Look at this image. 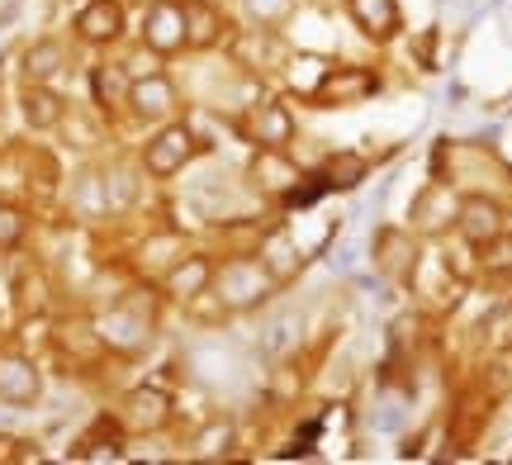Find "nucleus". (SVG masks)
Segmentation results:
<instances>
[{
  "label": "nucleus",
  "mask_w": 512,
  "mask_h": 465,
  "mask_svg": "<svg viewBox=\"0 0 512 465\" xmlns=\"http://www.w3.org/2000/svg\"><path fill=\"white\" fill-rule=\"evenodd\" d=\"M375 91H380V76L370 72V67H323L309 100L323 105V110H347V105H361Z\"/></svg>",
  "instance_id": "nucleus-1"
},
{
  "label": "nucleus",
  "mask_w": 512,
  "mask_h": 465,
  "mask_svg": "<svg viewBox=\"0 0 512 465\" xmlns=\"http://www.w3.org/2000/svg\"><path fill=\"white\" fill-rule=\"evenodd\" d=\"M266 290H271V276L256 261H233V266L219 271V299L228 309H252V304L266 299Z\"/></svg>",
  "instance_id": "nucleus-2"
},
{
  "label": "nucleus",
  "mask_w": 512,
  "mask_h": 465,
  "mask_svg": "<svg viewBox=\"0 0 512 465\" xmlns=\"http://www.w3.org/2000/svg\"><path fill=\"white\" fill-rule=\"evenodd\" d=\"M200 152V143H195V133L185 129V124H171V129H162L152 143H147L143 152V167L152 171V176H176V171L190 162Z\"/></svg>",
  "instance_id": "nucleus-3"
},
{
  "label": "nucleus",
  "mask_w": 512,
  "mask_h": 465,
  "mask_svg": "<svg viewBox=\"0 0 512 465\" xmlns=\"http://www.w3.org/2000/svg\"><path fill=\"white\" fill-rule=\"evenodd\" d=\"M143 38L152 53H176L185 48V10L181 5H171V0H157L152 10H147V24H143Z\"/></svg>",
  "instance_id": "nucleus-4"
},
{
  "label": "nucleus",
  "mask_w": 512,
  "mask_h": 465,
  "mask_svg": "<svg viewBox=\"0 0 512 465\" xmlns=\"http://www.w3.org/2000/svg\"><path fill=\"white\" fill-rule=\"evenodd\" d=\"M171 418V399H166L157 385H138V390L124 399V423L133 432H157Z\"/></svg>",
  "instance_id": "nucleus-5"
},
{
  "label": "nucleus",
  "mask_w": 512,
  "mask_h": 465,
  "mask_svg": "<svg viewBox=\"0 0 512 465\" xmlns=\"http://www.w3.org/2000/svg\"><path fill=\"white\" fill-rule=\"evenodd\" d=\"M347 10L361 24V34H370L375 43L399 34V0H347Z\"/></svg>",
  "instance_id": "nucleus-6"
},
{
  "label": "nucleus",
  "mask_w": 512,
  "mask_h": 465,
  "mask_svg": "<svg viewBox=\"0 0 512 465\" xmlns=\"http://www.w3.org/2000/svg\"><path fill=\"white\" fill-rule=\"evenodd\" d=\"M119 29H124L119 0H91V5L76 15V34L86 38V43H110V38H119Z\"/></svg>",
  "instance_id": "nucleus-7"
},
{
  "label": "nucleus",
  "mask_w": 512,
  "mask_h": 465,
  "mask_svg": "<svg viewBox=\"0 0 512 465\" xmlns=\"http://www.w3.org/2000/svg\"><path fill=\"white\" fill-rule=\"evenodd\" d=\"M0 399L5 404H34L38 399V371L24 356H0Z\"/></svg>",
  "instance_id": "nucleus-8"
},
{
  "label": "nucleus",
  "mask_w": 512,
  "mask_h": 465,
  "mask_svg": "<svg viewBox=\"0 0 512 465\" xmlns=\"http://www.w3.org/2000/svg\"><path fill=\"white\" fill-rule=\"evenodd\" d=\"M128 105L143 114V119H162V114L176 110V91H171V81H162V76H143V81L128 86Z\"/></svg>",
  "instance_id": "nucleus-9"
},
{
  "label": "nucleus",
  "mask_w": 512,
  "mask_h": 465,
  "mask_svg": "<svg viewBox=\"0 0 512 465\" xmlns=\"http://www.w3.org/2000/svg\"><path fill=\"white\" fill-rule=\"evenodd\" d=\"M100 337H105L110 347L133 352V347H143L147 342V318H138L133 314V304H124V309H114V314L100 323Z\"/></svg>",
  "instance_id": "nucleus-10"
},
{
  "label": "nucleus",
  "mask_w": 512,
  "mask_h": 465,
  "mask_svg": "<svg viewBox=\"0 0 512 465\" xmlns=\"http://www.w3.org/2000/svg\"><path fill=\"white\" fill-rule=\"evenodd\" d=\"M214 280V266H209V257H185L171 276H166V295L176 299H195L204 295V285Z\"/></svg>",
  "instance_id": "nucleus-11"
},
{
  "label": "nucleus",
  "mask_w": 512,
  "mask_h": 465,
  "mask_svg": "<svg viewBox=\"0 0 512 465\" xmlns=\"http://www.w3.org/2000/svg\"><path fill=\"white\" fill-rule=\"evenodd\" d=\"M19 110H24L29 129H57L62 124V100L48 86H29V91L19 95Z\"/></svg>",
  "instance_id": "nucleus-12"
},
{
  "label": "nucleus",
  "mask_w": 512,
  "mask_h": 465,
  "mask_svg": "<svg viewBox=\"0 0 512 465\" xmlns=\"http://www.w3.org/2000/svg\"><path fill=\"white\" fill-rule=\"evenodd\" d=\"M252 138L261 143V148H285L290 143V133H294V124H290V110H280V105H261V110L252 114Z\"/></svg>",
  "instance_id": "nucleus-13"
},
{
  "label": "nucleus",
  "mask_w": 512,
  "mask_h": 465,
  "mask_svg": "<svg viewBox=\"0 0 512 465\" xmlns=\"http://www.w3.org/2000/svg\"><path fill=\"white\" fill-rule=\"evenodd\" d=\"M100 347H105L100 328L81 323V318H72V323H62V328H57V352L76 356V361H91V356H100Z\"/></svg>",
  "instance_id": "nucleus-14"
},
{
  "label": "nucleus",
  "mask_w": 512,
  "mask_h": 465,
  "mask_svg": "<svg viewBox=\"0 0 512 465\" xmlns=\"http://www.w3.org/2000/svg\"><path fill=\"white\" fill-rule=\"evenodd\" d=\"M252 176L261 181L266 190H290L299 181V171H294L290 157H280V148H261L252 157Z\"/></svg>",
  "instance_id": "nucleus-15"
},
{
  "label": "nucleus",
  "mask_w": 512,
  "mask_h": 465,
  "mask_svg": "<svg viewBox=\"0 0 512 465\" xmlns=\"http://www.w3.org/2000/svg\"><path fill=\"white\" fill-rule=\"evenodd\" d=\"M498 209H494V200H465L460 205V233L470 242H489L498 233Z\"/></svg>",
  "instance_id": "nucleus-16"
},
{
  "label": "nucleus",
  "mask_w": 512,
  "mask_h": 465,
  "mask_svg": "<svg viewBox=\"0 0 512 465\" xmlns=\"http://www.w3.org/2000/svg\"><path fill=\"white\" fill-rule=\"evenodd\" d=\"M185 43H200V48H209L214 38H219V15H214V5L209 0H185Z\"/></svg>",
  "instance_id": "nucleus-17"
},
{
  "label": "nucleus",
  "mask_w": 512,
  "mask_h": 465,
  "mask_svg": "<svg viewBox=\"0 0 512 465\" xmlns=\"http://www.w3.org/2000/svg\"><path fill=\"white\" fill-rule=\"evenodd\" d=\"M366 157L361 152H332L328 162H323V176H328L332 190H356L366 181Z\"/></svg>",
  "instance_id": "nucleus-18"
},
{
  "label": "nucleus",
  "mask_w": 512,
  "mask_h": 465,
  "mask_svg": "<svg viewBox=\"0 0 512 465\" xmlns=\"http://www.w3.org/2000/svg\"><path fill=\"white\" fill-rule=\"evenodd\" d=\"M62 62H67V53H62V43H53V38H43V43H34V48L24 53V76H29L34 86H43L48 76L62 72Z\"/></svg>",
  "instance_id": "nucleus-19"
},
{
  "label": "nucleus",
  "mask_w": 512,
  "mask_h": 465,
  "mask_svg": "<svg viewBox=\"0 0 512 465\" xmlns=\"http://www.w3.org/2000/svg\"><path fill=\"white\" fill-rule=\"evenodd\" d=\"M119 428H114L110 418L105 423H95L91 437H81V447H76V461H119Z\"/></svg>",
  "instance_id": "nucleus-20"
},
{
  "label": "nucleus",
  "mask_w": 512,
  "mask_h": 465,
  "mask_svg": "<svg viewBox=\"0 0 512 465\" xmlns=\"http://www.w3.org/2000/svg\"><path fill=\"white\" fill-rule=\"evenodd\" d=\"M91 91H95V105H105V110L124 105V100H128V76H124V67H95Z\"/></svg>",
  "instance_id": "nucleus-21"
},
{
  "label": "nucleus",
  "mask_w": 512,
  "mask_h": 465,
  "mask_svg": "<svg viewBox=\"0 0 512 465\" xmlns=\"http://www.w3.org/2000/svg\"><path fill=\"white\" fill-rule=\"evenodd\" d=\"M328 176H323V171H318V176H299V181H294L290 190H285V205L290 209H309L313 200H318V195H328Z\"/></svg>",
  "instance_id": "nucleus-22"
},
{
  "label": "nucleus",
  "mask_w": 512,
  "mask_h": 465,
  "mask_svg": "<svg viewBox=\"0 0 512 465\" xmlns=\"http://www.w3.org/2000/svg\"><path fill=\"white\" fill-rule=\"evenodd\" d=\"M24 228H29V219L15 205H0V247H19Z\"/></svg>",
  "instance_id": "nucleus-23"
},
{
  "label": "nucleus",
  "mask_w": 512,
  "mask_h": 465,
  "mask_svg": "<svg viewBox=\"0 0 512 465\" xmlns=\"http://www.w3.org/2000/svg\"><path fill=\"white\" fill-rule=\"evenodd\" d=\"M76 205L91 209V214H100V209H110V200H105V186L95 181V176H81V190H76Z\"/></svg>",
  "instance_id": "nucleus-24"
},
{
  "label": "nucleus",
  "mask_w": 512,
  "mask_h": 465,
  "mask_svg": "<svg viewBox=\"0 0 512 465\" xmlns=\"http://www.w3.org/2000/svg\"><path fill=\"white\" fill-rule=\"evenodd\" d=\"M484 247H489V257H484V266H489V271H512V238H498V233H494Z\"/></svg>",
  "instance_id": "nucleus-25"
},
{
  "label": "nucleus",
  "mask_w": 512,
  "mask_h": 465,
  "mask_svg": "<svg viewBox=\"0 0 512 465\" xmlns=\"http://www.w3.org/2000/svg\"><path fill=\"white\" fill-rule=\"evenodd\" d=\"M233 442V428L228 423H219V428H209L204 432V456H223V447Z\"/></svg>",
  "instance_id": "nucleus-26"
},
{
  "label": "nucleus",
  "mask_w": 512,
  "mask_h": 465,
  "mask_svg": "<svg viewBox=\"0 0 512 465\" xmlns=\"http://www.w3.org/2000/svg\"><path fill=\"white\" fill-rule=\"evenodd\" d=\"M512 390V352H503L494 361V394H508Z\"/></svg>",
  "instance_id": "nucleus-27"
},
{
  "label": "nucleus",
  "mask_w": 512,
  "mask_h": 465,
  "mask_svg": "<svg viewBox=\"0 0 512 465\" xmlns=\"http://www.w3.org/2000/svg\"><path fill=\"white\" fill-rule=\"evenodd\" d=\"M247 5H252L261 19H275L280 10H285V5H290V0H247Z\"/></svg>",
  "instance_id": "nucleus-28"
},
{
  "label": "nucleus",
  "mask_w": 512,
  "mask_h": 465,
  "mask_svg": "<svg viewBox=\"0 0 512 465\" xmlns=\"http://www.w3.org/2000/svg\"><path fill=\"white\" fill-rule=\"evenodd\" d=\"M147 5H157V0H147Z\"/></svg>",
  "instance_id": "nucleus-29"
}]
</instances>
